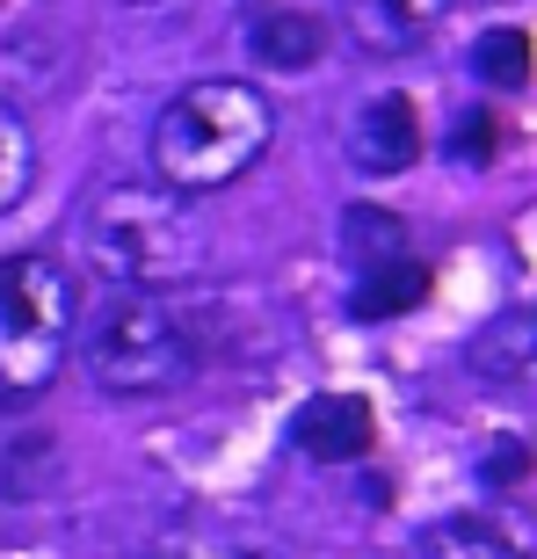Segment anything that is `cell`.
Wrapping results in <instances>:
<instances>
[{"mask_svg": "<svg viewBox=\"0 0 537 559\" xmlns=\"http://www.w3.org/2000/svg\"><path fill=\"white\" fill-rule=\"evenodd\" d=\"M87 270L117 290H182L204 276L211 233L196 218V197L167 182H103L81 211Z\"/></svg>", "mask_w": 537, "mask_h": 559, "instance_id": "1", "label": "cell"}, {"mask_svg": "<svg viewBox=\"0 0 537 559\" xmlns=\"http://www.w3.org/2000/svg\"><path fill=\"white\" fill-rule=\"evenodd\" d=\"M276 139V109L248 81H189L153 124V182L211 197L232 189Z\"/></svg>", "mask_w": 537, "mask_h": 559, "instance_id": "2", "label": "cell"}, {"mask_svg": "<svg viewBox=\"0 0 537 559\" xmlns=\"http://www.w3.org/2000/svg\"><path fill=\"white\" fill-rule=\"evenodd\" d=\"M196 356H204V328H196L182 290H117L81 342L87 378L109 400L175 393V385L196 378Z\"/></svg>", "mask_w": 537, "mask_h": 559, "instance_id": "3", "label": "cell"}, {"mask_svg": "<svg viewBox=\"0 0 537 559\" xmlns=\"http://www.w3.org/2000/svg\"><path fill=\"white\" fill-rule=\"evenodd\" d=\"M81 290L59 254H8L0 262V407L51 393L73 356Z\"/></svg>", "mask_w": 537, "mask_h": 559, "instance_id": "4", "label": "cell"}, {"mask_svg": "<svg viewBox=\"0 0 537 559\" xmlns=\"http://www.w3.org/2000/svg\"><path fill=\"white\" fill-rule=\"evenodd\" d=\"M421 559H537V523L523 509H451L421 531Z\"/></svg>", "mask_w": 537, "mask_h": 559, "instance_id": "5", "label": "cell"}, {"mask_svg": "<svg viewBox=\"0 0 537 559\" xmlns=\"http://www.w3.org/2000/svg\"><path fill=\"white\" fill-rule=\"evenodd\" d=\"M349 160L363 175H407L421 160V109H414V95L385 87V95H371V103L356 109L349 117Z\"/></svg>", "mask_w": 537, "mask_h": 559, "instance_id": "6", "label": "cell"}, {"mask_svg": "<svg viewBox=\"0 0 537 559\" xmlns=\"http://www.w3.org/2000/svg\"><path fill=\"white\" fill-rule=\"evenodd\" d=\"M290 443L312 457V465H356V457L378 443L371 400L363 393H312L290 421Z\"/></svg>", "mask_w": 537, "mask_h": 559, "instance_id": "7", "label": "cell"}, {"mask_svg": "<svg viewBox=\"0 0 537 559\" xmlns=\"http://www.w3.org/2000/svg\"><path fill=\"white\" fill-rule=\"evenodd\" d=\"M443 15H451V0H342V22L371 59H399L414 44H429Z\"/></svg>", "mask_w": 537, "mask_h": 559, "instance_id": "8", "label": "cell"}, {"mask_svg": "<svg viewBox=\"0 0 537 559\" xmlns=\"http://www.w3.org/2000/svg\"><path fill=\"white\" fill-rule=\"evenodd\" d=\"M248 51L268 73H306V66L327 59V22L312 8H262L248 22Z\"/></svg>", "mask_w": 537, "mask_h": 559, "instance_id": "9", "label": "cell"}, {"mask_svg": "<svg viewBox=\"0 0 537 559\" xmlns=\"http://www.w3.org/2000/svg\"><path fill=\"white\" fill-rule=\"evenodd\" d=\"M421 298H429V270L414 262V248L378 254V262H356V290H349L356 320H393V312H414Z\"/></svg>", "mask_w": 537, "mask_h": 559, "instance_id": "10", "label": "cell"}, {"mask_svg": "<svg viewBox=\"0 0 537 559\" xmlns=\"http://www.w3.org/2000/svg\"><path fill=\"white\" fill-rule=\"evenodd\" d=\"M473 364H479V371H494V378L530 371V364H537V306L501 312L494 328H487V334L473 342Z\"/></svg>", "mask_w": 537, "mask_h": 559, "instance_id": "11", "label": "cell"}, {"mask_svg": "<svg viewBox=\"0 0 537 559\" xmlns=\"http://www.w3.org/2000/svg\"><path fill=\"white\" fill-rule=\"evenodd\" d=\"M473 73L487 87H523L530 81V29H516V22H501V29H487V37L473 44Z\"/></svg>", "mask_w": 537, "mask_h": 559, "instance_id": "12", "label": "cell"}, {"mask_svg": "<svg viewBox=\"0 0 537 559\" xmlns=\"http://www.w3.org/2000/svg\"><path fill=\"white\" fill-rule=\"evenodd\" d=\"M29 175H37V139H29L15 103H0V218L29 197Z\"/></svg>", "mask_w": 537, "mask_h": 559, "instance_id": "13", "label": "cell"}, {"mask_svg": "<svg viewBox=\"0 0 537 559\" xmlns=\"http://www.w3.org/2000/svg\"><path fill=\"white\" fill-rule=\"evenodd\" d=\"M139 559H240V545H226L218 531H204V523H175V531H160Z\"/></svg>", "mask_w": 537, "mask_h": 559, "instance_id": "14", "label": "cell"}, {"mask_svg": "<svg viewBox=\"0 0 537 559\" xmlns=\"http://www.w3.org/2000/svg\"><path fill=\"white\" fill-rule=\"evenodd\" d=\"M451 153H457V160H487V153H494V117H487V109H473V117L457 124Z\"/></svg>", "mask_w": 537, "mask_h": 559, "instance_id": "15", "label": "cell"}, {"mask_svg": "<svg viewBox=\"0 0 537 559\" xmlns=\"http://www.w3.org/2000/svg\"><path fill=\"white\" fill-rule=\"evenodd\" d=\"M523 465H530V451H523V443H494V451H487V479H494V487L523 479Z\"/></svg>", "mask_w": 537, "mask_h": 559, "instance_id": "16", "label": "cell"}, {"mask_svg": "<svg viewBox=\"0 0 537 559\" xmlns=\"http://www.w3.org/2000/svg\"><path fill=\"white\" fill-rule=\"evenodd\" d=\"M240 559H276V552H240Z\"/></svg>", "mask_w": 537, "mask_h": 559, "instance_id": "17", "label": "cell"}]
</instances>
